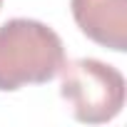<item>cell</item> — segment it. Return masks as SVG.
<instances>
[{
    "mask_svg": "<svg viewBox=\"0 0 127 127\" xmlns=\"http://www.w3.org/2000/svg\"><path fill=\"white\" fill-rule=\"evenodd\" d=\"M60 95L72 107L77 122L102 125L115 120L125 107V75L102 60L80 57L60 70Z\"/></svg>",
    "mask_w": 127,
    "mask_h": 127,
    "instance_id": "obj_2",
    "label": "cell"
},
{
    "mask_svg": "<svg viewBox=\"0 0 127 127\" xmlns=\"http://www.w3.org/2000/svg\"><path fill=\"white\" fill-rule=\"evenodd\" d=\"M67 62L60 35L30 18H13L0 25V92L25 85H45Z\"/></svg>",
    "mask_w": 127,
    "mask_h": 127,
    "instance_id": "obj_1",
    "label": "cell"
},
{
    "mask_svg": "<svg viewBox=\"0 0 127 127\" xmlns=\"http://www.w3.org/2000/svg\"><path fill=\"white\" fill-rule=\"evenodd\" d=\"M70 10L92 42L115 52L127 50V0H70Z\"/></svg>",
    "mask_w": 127,
    "mask_h": 127,
    "instance_id": "obj_3",
    "label": "cell"
},
{
    "mask_svg": "<svg viewBox=\"0 0 127 127\" xmlns=\"http://www.w3.org/2000/svg\"><path fill=\"white\" fill-rule=\"evenodd\" d=\"M0 8H3V0H0Z\"/></svg>",
    "mask_w": 127,
    "mask_h": 127,
    "instance_id": "obj_4",
    "label": "cell"
}]
</instances>
